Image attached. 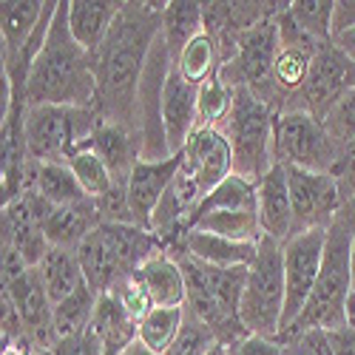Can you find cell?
<instances>
[{
  "label": "cell",
  "instance_id": "cell-1",
  "mask_svg": "<svg viewBox=\"0 0 355 355\" xmlns=\"http://www.w3.org/2000/svg\"><path fill=\"white\" fill-rule=\"evenodd\" d=\"M162 12L165 3H123L103 49L92 54L100 120L131 131L137 139L142 134L139 92L162 28Z\"/></svg>",
  "mask_w": 355,
  "mask_h": 355
},
{
  "label": "cell",
  "instance_id": "cell-2",
  "mask_svg": "<svg viewBox=\"0 0 355 355\" xmlns=\"http://www.w3.org/2000/svg\"><path fill=\"white\" fill-rule=\"evenodd\" d=\"M97 103V74L94 60L69 28V0H60L49 26L46 43L37 54L26 83L23 105H77L94 108Z\"/></svg>",
  "mask_w": 355,
  "mask_h": 355
},
{
  "label": "cell",
  "instance_id": "cell-3",
  "mask_svg": "<svg viewBox=\"0 0 355 355\" xmlns=\"http://www.w3.org/2000/svg\"><path fill=\"white\" fill-rule=\"evenodd\" d=\"M171 256L180 261L185 276V287H188L185 310L214 333L216 344L233 347L236 341L250 336L239 318L248 268H236V270L211 268V264L188 256L185 250H171Z\"/></svg>",
  "mask_w": 355,
  "mask_h": 355
},
{
  "label": "cell",
  "instance_id": "cell-4",
  "mask_svg": "<svg viewBox=\"0 0 355 355\" xmlns=\"http://www.w3.org/2000/svg\"><path fill=\"white\" fill-rule=\"evenodd\" d=\"M352 295V233L347 219L338 214L327 230V248H324L321 273L313 287V295L302 315L276 338L279 344L295 338L304 330H338L347 327V304Z\"/></svg>",
  "mask_w": 355,
  "mask_h": 355
},
{
  "label": "cell",
  "instance_id": "cell-5",
  "mask_svg": "<svg viewBox=\"0 0 355 355\" xmlns=\"http://www.w3.org/2000/svg\"><path fill=\"white\" fill-rule=\"evenodd\" d=\"M162 250V242L151 230H142L137 225H100L83 239L77 259L85 284L100 299L116 284L131 279L148 259Z\"/></svg>",
  "mask_w": 355,
  "mask_h": 355
},
{
  "label": "cell",
  "instance_id": "cell-6",
  "mask_svg": "<svg viewBox=\"0 0 355 355\" xmlns=\"http://www.w3.org/2000/svg\"><path fill=\"white\" fill-rule=\"evenodd\" d=\"M103 125L97 108L77 105H35L26 108L23 134L32 162H63L85 151Z\"/></svg>",
  "mask_w": 355,
  "mask_h": 355
},
{
  "label": "cell",
  "instance_id": "cell-7",
  "mask_svg": "<svg viewBox=\"0 0 355 355\" xmlns=\"http://www.w3.org/2000/svg\"><path fill=\"white\" fill-rule=\"evenodd\" d=\"M287 304V284H284V245L264 236L259 242V253L248 268L239 318L250 336L279 338Z\"/></svg>",
  "mask_w": 355,
  "mask_h": 355
},
{
  "label": "cell",
  "instance_id": "cell-8",
  "mask_svg": "<svg viewBox=\"0 0 355 355\" xmlns=\"http://www.w3.org/2000/svg\"><path fill=\"white\" fill-rule=\"evenodd\" d=\"M273 108L250 88H233V111L225 123V137L233 151V173L256 182L276 165L273 157Z\"/></svg>",
  "mask_w": 355,
  "mask_h": 355
},
{
  "label": "cell",
  "instance_id": "cell-9",
  "mask_svg": "<svg viewBox=\"0 0 355 355\" xmlns=\"http://www.w3.org/2000/svg\"><path fill=\"white\" fill-rule=\"evenodd\" d=\"M341 145L327 134L321 120L304 108H290L273 120V157L284 168L330 173Z\"/></svg>",
  "mask_w": 355,
  "mask_h": 355
},
{
  "label": "cell",
  "instance_id": "cell-10",
  "mask_svg": "<svg viewBox=\"0 0 355 355\" xmlns=\"http://www.w3.org/2000/svg\"><path fill=\"white\" fill-rule=\"evenodd\" d=\"M290 205H293V236L307 230H327L344 208L338 182L330 173L287 168Z\"/></svg>",
  "mask_w": 355,
  "mask_h": 355
},
{
  "label": "cell",
  "instance_id": "cell-11",
  "mask_svg": "<svg viewBox=\"0 0 355 355\" xmlns=\"http://www.w3.org/2000/svg\"><path fill=\"white\" fill-rule=\"evenodd\" d=\"M330 230V227H327ZM327 230H307L295 233L284 242V284H287V304H284V321L282 330L302 315L307 307L313 287L321 273L324 248H327ZM282 336V333H279Z\"/></svg>",
  "mask_w": 355,
  "mask_h": 355
},
{
  "label": "cell",
  "instance_id": "cell-12",
  "mask_svg": "<svg viewBox=\"0 0 355 355\" xmlns=\"http://www.w3.org/2000/svg\"><path fill=\"white\" fill-rule=\"evenodd\" d=\"M349 92H355V63L336 43L321 46L299 92V108L310 111L315 120L324 123L330 108Z\"/></svg>",
  "mask_w": 355,
  "mask_h": 355
},
{
  "label": "cell",
  "instance_id": "cell-13",
  "mask_svg": "<svg viewBox=\"0 0 355 355\" xmlns=\"http://www.w3.org/2000/svg\"><path fill=\"white\" fill-rule=\"evenodd\" d=\"M233 173V151L222 128H196L180 154V176L191 182L202 199Z\"/></svg>",
  "mask_w": 355,
  "mask_h": 355
},
{
  "label": "cell",
  "instance_id": "cell-14",
  "mask_svg": "<svg viewBox=\"0 0 355 355\" xmlns=\"http://www.w3.org/2000/svg\"><path fill=\"white\" fill-rule=\"evenodd\" d=\"M196 103H199V88L191 85L171 63L165 85H162V97H159V125H162L168 157L182 154L188 139L199 128Z\"/></svg>",
  "mask_w": 355,
  "mask_h": 355
},
{
  "label": "cell",
  "instance_id": "cell-15",
  "mask_svg": "<svg viewBox=\"0 0 355 355\" xmlns=\"http://www.w3.org/2000/svg\"><path fill=\"white\" fill-rule=\"evenodd\" d=\"M176 173H180V154L168 159H139L131 171L128 180V208L134 216V225L142 230H151L154 214L159 208L162 196L173 185Z\"/></svg>",
  "mask_w": 355,
  "mask_h": 355
},
{
  "label": "cell",
  "instance_id": "cell-16",
  "mask_svg": "<svg viewBox=\"0 0 355 355\" xmlns=\"http://www.w3.org/2000/svg\"><path fill=\"white\" fill-rule=\"evenodd\" d=\"M259 225L261 233L276 242H287L293 236V205H290V185H287V168L273 165L259 180Z\"/></svg>",
  "mask_w": 355,
  "mask_h": 355
},
{
  "label": "cell",
  "instance_id": "cell-17",
  "mask_svg": "<svg viewBox=\"0 0 355 355\" xmlns=\"http://www.w3.org/2000/svg\"><path fill=\"white\" fill-rule=\"evenodd\" d=\"M134 282L151 307H185L188 302V287L180 261L165 250L148 259L134 273Z\"/></svg>",
  "mask_w": 355,
  "mask_h": 355
},
{
  "label": "cell",
  "instance_id": "cell-18",
  "mask_svg": "<svg viewBox=\"0 0 355 355\" xmlns=\"http://www.w3.org/2000/svg\"><path fill=\"white\" fill-rule=\"evenodd\" d=\"M171 250H185L188 256L211 264V268H222V270H236V268H250L256 253H259V245H250V242H233V239H225V236H216V233H202V230H188L182 236V242L171 248ZM165 250V253H171Z\"/></svg>",
  "mask_w": 355,
  "mask_h": 355
},
{
  "label": "cell",
  "instance_id": "cell-19",
  "mask_svg": "<svg viewBox=\"0 0 355 355\" xmlns=\"http://www.w3.org/2000/svg\"><path fill=\"white\" fill-rule=\"evenodd\" d=\"M88 148H92V151L105 162V168L114 176V185L116 188H128L131 171L142 159V142L131 131H125L120 125L103 123L97 128V134L92 137V142H88Z\"/></svg>",
  "mask_w": 355,
  "mask_h": 355
},
{
  "label": "cell",
  "instance_id": "cell-20",
  "mask_svg": "<svg viewBox=\"0 0 355 355\" xmlns=\"http://www.w3.org/2000/svg\"><path fill=\"white\" fill-rule=\"evenodd\" d=\"M137 327L139 321L128 313V307L114 293H105L97 299V310L88 330L100 341L103 355H123L137 341Z\"/></svg>",
  "mask_w": 355,
  "mask_h": 355
},
{
  "label": "cell",
  "instance_id": "cell-21",
  "mask_svg": "<svg viewBox=\"0 0 355 355\" xmlns=\"http://www.w3.org/2000/svg\"><path fill=\"white\" fill-rule=\"evenodd\" d=\"M100 225H103V219H100L97 199H85L80 205H71V208H51L43 222V233L51 248H63V250L77 253L85 236L97 230Z\"/></svg>",
  "mask_w": 355,
  "mask_h": 355
},
{
  "label": "cell",
  "instance_id": "cell-22",
  "mask_svg": "<svg viewBox=\"0 0 355 355\" xmlns=\"http://www.w3.org/2000/svg\"><path fill=\"white\" fill-rule=\"evenodd\" d=\"M120 9L123 3H116V0H69V28L74 40L88 54H97Z\"/></svg>",
  "mask_w": 355,
  "mask_h": 355
},
{
  "label": "cell",
  "instance_id": "cell-23",
  "mask_svg": "<svg viewBox=\"0 0 355 355\" xmlns=\"http://www.w3.org/2000/svg\"><path fill=\"white\" fill-rule=\"evenodd\" d=\"M51 208H71V205L85 202V191L80 188L77 176L63 162H32L28 185Z\"/></svg>",
  "mask_w": 355,
  "mask_h": 355
},
{
  "label": "cell",
  "instance_id": "cell-24",
  "mask_svg": "<svg viewBox=\"0 0 355 355\" xmlns=\"http://www.w3.org/2000/svg\"><path fill=\"white\" fill-rule=\"evenodd\" d=\"M205 32V12L202 3H193V0H171L165 3L162 12V28L159 37L171 54V63L185 51V46Z\"/></svg>",
  "mask_w": 355,
  "mask_h": 355
},
{
  "label": "cell",
  "instance_id": "cell-25",
  "mask_svg": "<svg viewBox=\"0 0 355 355\" xmlns=\"http://www.w3.org/2000/svg\"><path fill=\"white\" fill-rule=\"evenodd\" d=\"M40 279H43V287L49 293V302L51 307L66 302L69 295L80 293L85 284V276H83V268H80V259L74 250H63V248H51L46 253V259L40 261Z\"/></svg>",
  "mask_w": 355,
  "mask_h": 355
},
{
  "label": "cell",
  "instance_id": "cell-26",
  "mask_svg": "<svg viewBox=\"0 0 355 355\" xmlns=\"http://www.w3.org/2000/svg\"><path fill=\"white\" fill-rule=\"evenodd\" d=\"M256 208H259V188H256V182L245 180V176L230 173L222 185H216L208 196L196 205V211H193V216L188 222V230L202 216L216 214V211H256Z\"/></svg>",
  "mask_w": 355,
  "mask_h": 355
},
{
  "label": "cell",
  "instance_id": "cell-27",
  "mask_svg": "<svg viewBox=\"0 0 355 355\" xmlns=\"http://www.w3.org/2000/svg\"><path fill=\"white\" fill-rule=\"evenodd\" d=\"M185 327V307H154L137 327V341L154 355H168Z\"/></svg>",
  "mask_w": 355,
  "mask_h": 355
},
{
  "label": "cell",
  "instance_id": "cell-28",
  "mask_svg": "<svg viewBox=\"0 0 355 355\" xmlns=\"http://www.w3.org/2000/svg\"><path fill=\"white\" fill-rule=\"evenodd\" d=\"M97 310V295L92 293V287H83L80 293L69 295L66 302L51 307V330H54V341H63L71 336H80L92 327V318Z\"/></svg>",
  "mask_w": 355,
  "mask_h": 355
},
{
  "label": "cell",
  "instance_id": "cell-29",
  "mask_svg": "<svg viewBox=\"0 0 355 355\" xmlns=\"http://www.w3.org/2000/svg\"><path fill=\"white\" fill-rule=\"evenodd\" d=\"M219 66H222V54H219L216 40H214L208 32L196 35V37L185 46V51L173 60V69L180 71L191 85H196V88H199L202 83H208V80L219 71Z\"/></svg>",
  "mask_w": 355,
  "mask_h": 355
},
{
  "label": "cell",
  "instance_id": "cell-30",
  "mask_svg": "<svg viewBox=\"0 0 355 355\" xmlns=\"http://www.w3.org/2000/svg\"><path fill=\"white\" fill-rule=\"evenodd\" d=\"M191 230L216 233V236H225V239L250 242V245H259L264 239L256 211H216V214L202 216Z\"/></svg>",
  "mask_w": 355,
  "mask_h": 355
},
{
  "label": "cell",
  "instance_id": "cell-31",
  "mask_svg": "<svg viewBox=\"0 0 355 355\" xmlns=\"http://www.w3.org/2000/svg\"><path fill=\"white\" fill-rule=\"evenodd\" d=\"M290 20L318 43H333L336 0H293L287 6Z\"/></svg>",
  "mask_w": 355,
  "mask_h": 355
},
{
  "label": "cell",
  "instance_id": "cell-32",
  "mask_svg": "<svg viewBox=\"0 0 355 355\" xmlns=\"http://www.w3.org/2000/svg\"><path fill=\"white\" fill-rule=\"evenodd\" d=\"M199 128H222L227 123V116L233 111V88L225 85L219 71L199 85Z\"/></svg>",
  "mask_w": 355,
  "mask_h": 355
},
{
  "label": "cell",
  "instance_id": "cell-33",
  "mask_svg": "<svg viewBox=\"0 0 355 355\" xmlns=\"http://www.w3.org/2000/svg\"><path fill=\"white\" fill-rule=\"evenodd\" d=\"M69 168H71V173L77 176V182H80V188L85 191L88 199H97V202H100L103 196H108V193L116 188L111 171L105 168V162L92 151V148H85V151L74 154V157L69 159Z\"/></svg>",
  "mask_w": 355,
  "mask_h": 355
},
{
  "label": "cell",
  "instance_id": "cell-34",
  "mask_svg": "<svg viewBox=\"0 0 355 355\" xmlns=\"http://www.w3.org/2000/svg\"><path fill=\"white\" fill-rule=\"evenodd\" d=\"M214 344H216L214 333L185 310V327H182L180 338H176V344L168 349V355H208L214 349Z\"/></svg>",
  "mask_w": 355,
  "mask_h": 355
},
{
  "label": "cell",
  "instance_id": "cell-35",
  "mask_svg": "<svg viewBox=\"0 0 355 355\" xmlns=\"http://www.w3.org/2000/svg\"><path fill=\"white\" fill-rule=\"evenodd\" d=\"M324 128L338 145L355 142V92H349L330 108V114L324 116Z\"/></svg>",
  "mask_w": 355,
  "mask_h": 355
},
{
  "label": "cell",
  "instance_id": "cell-36",
  "mask_svg": "<svg viewBox=\"0 0 355 355\" xmlns=\"http://www.w3.org/2000/svg\"><path fill=\"white\" fill-rule=\"evenodd\" d=\"M330 176L338 182L344 202H347V199H355V142L341 145L338 159H336V165H333Z\"/></svg>",
  "mask_w": 355,
  "mask_h": 355
},
{
  "label": "cell",
  "instance_id": "cell-37",
  "mask_svg": "<svg viewBox=\"0 0 355 355\" xmlns=\"http://www.w3.org/2000/svg\"><path fill=\"white\" fill-rule=\"evenodd\" d=\"M40 355H103V347H100V341L94 338L92 330H85L80 336L54 341V347L49 352H40Z\"/></svg>",
  "mask_w": 355,
  "mask_h": 355
},
{
  "label": "cell",
  "instance_id": "cell-38",
  "mask_svg": "<svg viewBox=\"0 0 355 355\" xmlns=\"http://www.w3.org/2000/svg\"><path fill=\"white\" fill-rule=\"evenodd\" d=\"M227 355H284V347L276 338L264 336H245L242 341H236L233 347H225Z\"/></svg>",
  "mask_w": 355,
  "mask_h": 355
},
{
  "label": "cell",
  "instance_id": "cell-39",
  "mask_svg": "<svg viewBox=\"0 0 355 355\" xmlns=\"http://www.w3.org/2000/svg\"><path fill=\"white\" fill-rule=\"evenodd\" d=\"M330 344L336 355H355V327L347 324V327L330 330Z\"/></svg>",
  "mask_w": 355,
  "mask_h": 355
},
{
  "label": "cell",
  "instance_id": "cell-40",
  "mask_svg": "<svg viewBox=\"0 0 355 355\" xmlns=\"http://www.w3.org/2000/svg\"><path fill=\"white\" fill-rule=\"evenodd\" d=\"M347 28H355V0H344V3H336L333 35L347 32Z\"/></svg>",
  "mask_w": 355,
  "mask_h": 355
},
{
  "label": "cell",
  "instance_id": "cell-41",
  "mask_svg": "<svg viewBox=\"0 0 355 355\" xmlns=\"http://www.w3.org/2000/svg\"><path fill=\"white\" fill-rule=\"evenodd\" d=\"M341 216L347 219L349 233H352V293H355V199H347V202H344Z\"/></svg>",
  "mask_w": 355,
  "mask_h": 355
},
{
  "label": "cell",
  "instance_id": "cell-42",
  "mask_svg": "<svg viewBox=\"0 0 355 355\" xmlns=\"http://www.w3.org/2000/svg\"><path fill=\"white\" fill-rule=\"evenodd\" d=\"M333 43L349 57V60L355 63V28H347V32H338V35H333Z\"/></svg>",
  "mask_w": 355,
  "mask_h": 355
},
{
  "label": "cell",
  "instance_id": "cell-43",
  "mask_svg": "<svg viewBox=\"0 0 355 355\" xmlns=\"http://www.w3.org/2000/svg\"><path fill=\"white\" fill-rule=\"evenodd\" d=\"M3 355H37L28 344H12V347H3Z\"/></svg>",
  "mask_w": 355,
  "mask_h": 355
},
{
  "label": "cell",
  "instance_id": "cell-44",
  "mask_svg": "<svg viewBox=\"0 0 355 355\" xmlns=\"http://www.w3.org/2000/svg\"><path fill=\"white\" fill-rule=\"evenodd\" d=\"M123 355H154V352H151V349H145L139 341H134V344H131V347H128Z\"/></svg>",
  "mask_w": 355,
  "mask_h": 355
},
{
  "label": "cell",
  "instance_id": "cell-45",
  "mask_svg": "<svg viewBox=\"0 0 355 355\" xmlns=\"http://www.w3.org/2000/svg\"><path fill=\"white\" fill-rule=\"evenodd\" d=\"M208 355H227V349H225L222 344H214V349H211Z\"/></svg>",
  "mask_w": 355,
  "mask_h": 355
}]
</instances>
